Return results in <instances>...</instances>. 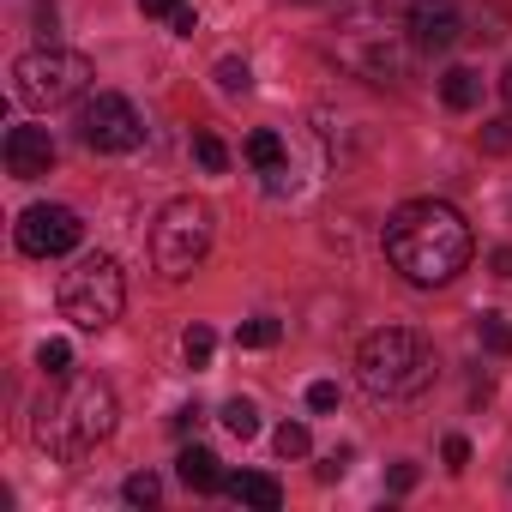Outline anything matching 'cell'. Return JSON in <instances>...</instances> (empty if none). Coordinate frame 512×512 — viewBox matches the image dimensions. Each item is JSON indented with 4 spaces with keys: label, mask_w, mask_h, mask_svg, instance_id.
Returning <instances> with one entry per match:
<instances>
[{
    "label": "cell",
    "mask_w": 512,
    "mask_h": 512,
    "mask_svg": "<svg viewBox=\"0 0 512 512\" xmlns=\"http://www.w3.org/2000/svg\"><path fill=\"white\" fill-rule=\"evenodd\" d=\"M380 247H386V260H392L410 284L434 290V284H452V278L470 266L476 235H470V223H464L458 205H446V199H410V205H398V211L386 217Z\"/></svg>",
    "instance_id": "6da1fadb"
},
{
    "label": "cell",
    "mask_w": 512,
    "mask_h": 512,
    "mask_svg": "<svg viewBox=\"0 0 512 512\" xmlns=\"http://www.w3.org/2000/svg\"><path fill=\"white\" fill-rule=\"evenodd\" d=\"M115 416H121V404H115V386H109V380H97V374H67V386L37 404L31 434H37V446H43L49 458L79 464L91 446H103V440L115 434Z\"/></svg>",
    "instance_id": "7a4b0ae2"
},
{
    "label": "cell",
    "mask_w": 512,
    "mask_h": 512,
    "mask_svg": "<svg viewBox=\"0 0 512 512\" xmlns=\"http://www.w3.org/2000/svg\"><path fill=\"white\" fill-rule=\"evenodd\" d=\"M356 380H362V392H374V398H416V392H428V380H434V350H428V338L422 332H410V326H380V332H368L362 338V350H356Z\"/></svg>",
    "instance_id": "3957f363"
},
{
    "label": "cell",
    "mask_w": 512,
    "mask_h": 512,
    "mask_svg": "<svg viewBox=\"0 0 512 512\" xmlns=\"http://www.w3.org/2000/svg\"><path fill=\"white\" fill-rule=\"evenodd\" d=\"M91 79H97V67H91L79 49H55V43H43V49H31V55L13 61V91H19V103H31V109L79 103V97L91 91Z\"/></svg>",
    "instance_id": "277c9868"
},
{
    "label": "cell",
    "mask_w": 512,
    "mask_h": 512,
    "mask_svg": "<svg viewBox=\"0 0 512 512\" xmlns=\"http://www.w3.org/2000/svg\"><path fill=\"white\" fill-rule=\"evenodd\" d=\"M127 308V278L109 253H85V260L61 278V314L79 332H109Z\"/></svg>",
    "instance_id": "5b68a950"
},
{
    "label": "cell",
    "mask_w": 512,
    "mask_h": 512,
    "mask_svg": "<svg viewBox=\"0 0 512 512\" xmlns=\"http://www.w3.org/2000/svg\"><path fill=\"white\" fill-rule=\"evenodd\" d=\"M211 253V205L205 199H169L151 223V266L175 284Z\"/></svg>",
    "instance_id": "8992f818"
},
{
    "label": "cell",
    "mask_w": 512,
    "mask_h": 512,
    "mask_svg": "<svg viewBox=\"0 0 512 512\" xmlns=\"http://www.w3.org/2000/svg\"><path fill=\"white\" fill-rule=\"evenodd\" d=\"M79 139H85L91 151H109V157H121V151H139V139H145V121H139V109H133L127 97H115V91H97V97H85V109H79Z\"/></svg>",
    "instance_id": "52a82bcc"
},
{
    "label": "cell",
    "mask_w": 512,
    "mask_h": 512,
    "mask_svg": "<svg viewBox=\"0 0 512 512\" xmlns=\"http://www.w3.org/2000/svg\"><path fill=\"white\" fill-rule=\"evenodd\" d=\"M13 235H19V253H31V260H61V253L85 241V223L73 205H31L13 223Z\"/></svg>",
    "instance_id": "ba28073f"
},
{
    "label": "cell",
    "mask_w": 512,
    "mask_h": 512,
    "mask_svg": "<svg viewBox=\"0 0 512 512\" xmlns=\"http://www.w3.org/2000/svg\"><path fill=\"white\" fill-rule=\"evenodd\" d=\"M404 31H410V43H416V49L440 55V49H452V43L464 37V19H458L452 0H410Z\"/></svg>",
    "instance_id": "9c48e42d"
},
{
    "label": "cell",
    "mask_w": 512,
    "mask_h": 512,
    "mask_svg": "<svg viewBox=\"0 0 512 512\" xmlns=\"http://www.w3.org/2000/svg\"><path fill=\"white\" fill-rule=\"evenodd\" d=\"M49 169H55L49 127H7V175L13 181H43Z\"/></svg>",
    "instance_id": "30bf717a"
},
{
    "label": "cell",
    "mask_w": 512,
    "mask_h": 512,
    "mask_svg": "<svg viewBox=\"0 0 512 512\" xmlns=\"http://www.w3.org/2000/svg\"><path fill=\"white\" fill-rule=\"evenodd\" d=\"M175 476L193 488V494H217L229 476H223V464H217V452L211 446H187L181 458H175Z\"/></svg>",
    "instance_id": "8fae6325"
},
{
    "label": "cell",
    "mask_w": 512,
    "mask_h": 512,
    "mask_svg": "<svg viewBox=\"0 0 512 512\" xmlns=\"http://www.w3.org/2000/svg\"><path fill=\"white\" fill-rule=\"evenodd\" d=\"M223 494H229V500H241V506H260V512H278V506H284V488H278V476H260V470H241V476H229V482H223Z\"/></svg>",
    "instance_id": "7c38bea8"
},
{
    "label": "cell",
    "mask_w": 512,
    "mask_h": 512,
    "mask_svg": "<svg viewBox=\"0 0 512 512\" xmlns=\"http://www.w3.org/2000/svg\"><path fill=\"white\" fill-rule=\"evenodd\" d=\"M440 97H446V109H458V115H464V109H476V103H482V79H476L470 67H446V73H440Z\"/></svg>",
    "instance_id": "4fadbf2b"
},
{
    "label": "cell",
    "mask_w": 512,
    "mask_h": 512,
    "mask_svg": "<svg viewBox=\"0 0 512 512\" xmlns=\"http://www.w3.org/2000/svg\"><path fill=\"white\" fill-rule=\"evenodd\" d=\"M247 163H253V169H266V175H278V169H284V139H278L272 127L247 133Z\"/></svg>",
    "instance_id": "5bb4252c"
},
{
    "label": "cell",
    "mask_w": 512,
    "mask_h": 512,
    "mask_svg": "<svg viewBox=\"0 0 512 512\" xmlns=\"http://www.w3.org/2000/svg\"><path fill=\"white\" fill-rule=\"evenodd\" d=\"M211 79H217V91H223V97H247V91H253V67H247V61H235V55H223V61L211 67Z\"/></svg>",
    "instance_id": "9a60e30c"
},
{
    "label": "cell",
    "mask_w": 512,
    "mask_h": 512,
    "mask_svg": "<svg viewBox=\"0 0 512 512\" xmlns=\"http://www.w3.org/2000/svg\"><path fill=\"white\" fill-rule=\"evenodd\" d=\"M223 428L235 440H253V434H260V404H253V398H229L223 404Z\"/></svg>",
    "instance_id": "2e32d148"
},
{
    "label": "cell",
    "mask_w": 512,
    "mask_h": 512,
    "mask_svg": "<svg viewBox=\"0 0 512 512\" xmlns=\"http://www.w3.org/2000/svg\"><path fill=\"white\" fill-rule=\"evenodd\" d=\"M476 338H482L488 356H500V362L512 356V326H506V314H482V320H476Z\"/></svg>",
    "instance_id": "e0dca14e"
},
{
    "label": "cell",
    "mask_w": 512,
    "mask_h": 512,
    "mask_svg": "<svg viewBox=\"0 0 512 512\" xmlns=\"http://www.w3.org/2000/svg\"><path fill=\"white\" fill-rule=\"evenodd\" d=\"M278 338H284V326H278V320H266V314L235 326V344H241V350H272Z\"/></svg>",
    "instance_id": "ac0fdd59"
},
{
    "label": "cell",
    "mask_w": 512,
    "mask_h": 512,
    "mask_svg": "<svg viewBox=\"0 0 512 512\" xmlns=\"http://www.w3.org/2000/svg\"><path fill=\"white\" fill-rule=\"evenodd\" d=\"M37 368H43L49 380H67V374H73V344H67V338H49V344L37 350Z\"/></svg>",
    "instance_id": "d6986e66"
},
{
    "label": "cell",
    "mask_w": 512,
    "mask_h": 512,
    "mask_svg": "<svg viewBox=\"0 0 512 512\" xmlns=\"http://www.w3.org/2000/svg\"><path fill=\"white\" fill-rule=\"evenodd\" d=\"M211 350H217L211 326H187V338H181V356H187V368H211Z\"/></svg>",
    "instance_id": "ffe728a7"
},
{
    "label": "cell",
    "mask_w": 512,
    "mask_h": 512,
    "mask_svg": "<svg viewBox=\"0 0 512 512\" xmlns=\"http://www.w3.org/2000/svg\"><path fill=\"white\" fill-rule=\"evenodd\" d=\"M193 157H199V169H211V175H223V169H229V151H223V139H217V133H193Z\"/></svg>",
    "instance_id": "44dd1931"
},
{
    "label": "cell",
    "mask_w": 512,
    "mask_h": 512,
    "mask_svg": "<svg viewBox=\"0 0 512 512\" xmlns=\"http://www.w3.org/2000/svg\"><path fill=\"white\" fill-rule=\"evenodd\" d=\"M272 440H278V458H308V452H314V434H308L302 422H284Z\"/></svg>",
    "instance_id": "7402d4cb"
},
{
    "label": "cell",
    "mask_w": 512,
    "mask_h": 512,
    "mask_svg": "<svg viewBox=\"0 0 512 512\" xmlns=\"http://www.w3.org/2000/svg\"><path fill=\"white\" fill-rule=\"evenodd\" d=\"M121 494H127V506H157V494H163V482H157L151 470H133Z\"/></svg>",
    "instance_id": "603a6c76"
},
{
    "label": "cell",
    "mask_w": 512,
    "mask_h": 512,
    "mask_svg": "<svg viewBox=\"0 0 512 512\" xmlns=\"http://www.w3.org/2000/svg\"><path fill=\"white\" fill-rule=\"evenodd\" d=\"M338 398H344L338 380H314V386H308V410H338Z\"/></svg>",
    "instance_id": "cb8c5ba5"
},
{
    "label": "cell",
    "mask_w": 512,
    "mask_h": 512,
    "mask_svg": "<svg viewBox=\"0 0 512 512\" xmlns=\"http://www.w3.org/2000/svg\"><path fill=\"white\" fill-rule=\"evenodd\" d=\"M440 452H446V470H464V464H470V440H464V434H446Z\"/></svg>",
    "instance_id": "d4e9b609"
},
{
    "label": "cell",
    "mask_w": 512,
    "mask_h": 512,
    "mask_svg": "<svg viewBox=\"0 0 512 512\" xmlns=\"http://www.w3.org/2000/svg\"><path fill=\"white\" fill-rule=\"evenodd\" d=\"M482 145H488V151H506V145H512V121H488Z\"/></svg>",
    "instance_id": "484cf974"
},
{
    "label": "cell",
    "mask_w": 512,
    "mask_h": 512,
    "mask_svg": "<svg viewBox=\"0 0 512 512\" xmlns=\"http://www.w3.org/2000/svg\"><path fill=\"white\" fill-rule=\"evenodd\" d=\"M139 7H145V19H175L187 0H139Z\"/></svg>",
    "instance_id": "4316f807"
},
{
    "label": "cell",
    "mask_w": 512,
    "mask_h": 512,
    "mask_svg": "<svg viewBox=\"0 0 512 512\" xmlns=\"http://www.w3.org/2000/svg\"><path fill=\"white\" fill-rule=\"evenodd\" d=\"M169 25H175V37H193V31H199V13H193V7H181Z\"/></svg>",
    "instance_id": "83f0119b"
},
{
    "label": "cell",
    "mask_w": 512,
    "mask_h": 512,
    "mask_svg": "<svg viewBox=\"0 0 512 512\" xmlns=\"http://www.w3.org/2000/svg\"><path fill=\"white\" fill-rule=\"evenodd\" d=\"M392 488L410 494V488H416V464H392Z\"/></svg>",
    "instance_id": "f1b7e54d"
},
{
    "label": "cell",
    "mask_w": 512,
    "mask_h": 512,
    "mask_svg": "<svg viewBox=\"0 0 512 512\" xmlns=\"http://www.w3.org/2000/svg\"><path fill=\"white\" fill-rule=\"evenodd\" d=\"M494 272H500V278H512V247H494Z\"/></svg>",
    "instance_id": "f546056e"
},
{
    "label": "cell",
    "mask_w": 512,
    "mask_h": 512,
    "mask_svg": "<svg viewBox=\"0 0 512 512\" xmlns=\"http://www.w3.org/2000/svg\"><path fill=\"white\" fill-rule=\"evenodd\" d=\"M500 97H506V103H512V67H506V73H500Z\"/></svg>",
    "instance_id": "4dcf8cb0"
}]
</instances>
